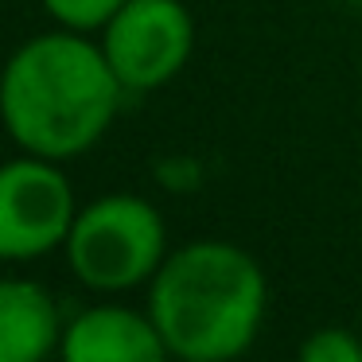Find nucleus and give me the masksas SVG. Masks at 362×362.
Wrapping results in <instances>:
<instances>
[{"label": "nucleus", "mask_w": 362, "mask_h": 362, "mask_svg": "<svg viewBox=\"0 0 362 362\" xmlns=\"http://www.w3.org/2000/svg\"><path fill=\"white\" fill-rule=\"evenodd\" d=\"M121 82L86 32H47L12 51L0 71V121L24 152L71 160L94 148L117 117Z\"/></svg>", "instance_id": "nucleus-1"}, {"label": "nucleus", "mask_w": 362, "mask_h": 362, "mask_svg": "<svg viewBox=\"0 0 362 362\" xmlns=\"http://www.w3.org/2000/svg\"><path fill=\"white\" fill-rule=\"evenodd\" d=\"M265 273L230 242H191L168 253L148 288L172 358L230 362L253 346L265 320Z\"/></svg>", "instance_id": "nucleus-2"}, {"label": "nucleus", "mask_w": 362, "mask_h": 362, "mask_svg": "<svg viewBox=\"0 0 362 362\" xmlns=\"http://www.w3.org/2000/svg\"><path fill=\"white\" fill-rule=\"evenodd\" d=\"M66 265L94 292H129L152 281L168 257L164 218L148 199L129 191L82 206L66 234Z\"/></svg>", "instance_id": "nucleus-3"}, {"label": "nucleus", "mask_w": 362, "mask_h": 362, "mask_svg": "<svg viewBox=\"0 0 362 362\" xmlns=\"http://www.w3.org/2000/svg\"><path fill=\"white\" fill-rule=\"evenodd\" d=\"M195 47V20L183 0H125L102 28V51L125 90H156L183 71Z\"/></svg>", "instance_id": "nucleus-4"}, {"label": "nucleus", "mask_w": 362, "mask_h": 362, "mask_svg": "<svg viewBox=\"0 0 362 362\" xmlns=\"http://www.w3.org/2000/svg\"><path fill=\"white\" fill-rule=\"evenodd\" d=\"M74 218V187L55 160L28 152L0 164V261H32L66 245Z\"/></svg>", "instance_id": "nucleus-5"}, {"label": "nucleus", "mask_w": 362, "mask_h": 362, "mask_svg": "<svg viewBox=\"0 0 362 362\" xmlns=\"http://www.w3.org/2000/svg\"><path fill=\"white\" fill-rule=\"evenodd\" d=\"M59 354H63V362H168L172 358L156 320L121 304L86 308L82 315H74L71 327L63 331Z\"/></svg>", "instance_id": "nucleus-6"}, {"label": "nucleus", "mask_w": 362, "mask_h": 362, "mask_svg": "<svg viewBox=\"0 0 362 362\" xmlns=\"http://www.w3.org/2000/svg\"><path fill=\"white\" fill-rule=\"evenodd\" d=\"M63 343L51 292L35 281H0V362H43Z\"/></svg>", "instance_id": "nucleus-7"}, {"label": "nucleus", "mask_w": 362, "mask_h": 362, "mask_svg": "<svg viewBox=\"0 0 362 362\" xmlns=\"http://www.w3.org/2000/svg\"><path fill=\"white\" fill-rule=\"evenodd\" d=\"M125 0H43V8L71 32H98L113 20Z\"/></svg>", "instance_id": "nucleus-8"}, {"label": "nucleus", "mask_w": 362, "mask_h": 362, "mask_svg": "<svg viewBox=\"0 0 362 362\" xmlns=\"http://www.w3.org/2000/svg\"><path fill=\"white\" fill-rule=\"evenodd\" d=\"M300 362H362V343L343 327H320L300 343Z\"/></svg>", "instance_id": "nucleus-9"}, {"label": "nucleus", "mask_w": 362, "mask_h": 362, "mask_svg": "<svg viewBox=\"0 0 362 362\" xmlns=\"http://www.w3.org/2000/svg\"><path fill=\"white\" fill-rule=\"evenodd\" d=\"M354 4H362V0H354Z\"/></svg>", "instance_id": "nucleus-10"}]
</instances>
